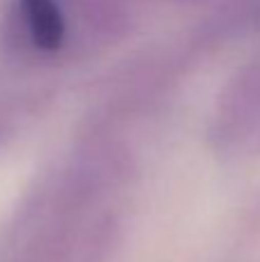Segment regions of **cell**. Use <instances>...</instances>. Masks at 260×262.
<instances>
[{
	"label": "cell",
	"instance_id": "cell-1",
	"mask_svg": "<svg viewBox=\"0 0 260 262\" xmlns=\"http://www.w3.org/2000/svg\"><path fill=\"white\" fill-rule=\"evenodd\" d=\"M23 39L44 55L58 53L67 39V21L58 0H14Z\"/></svg>",
	"mask_w": 260,
	"mask_h": 262
}]
</instances>
